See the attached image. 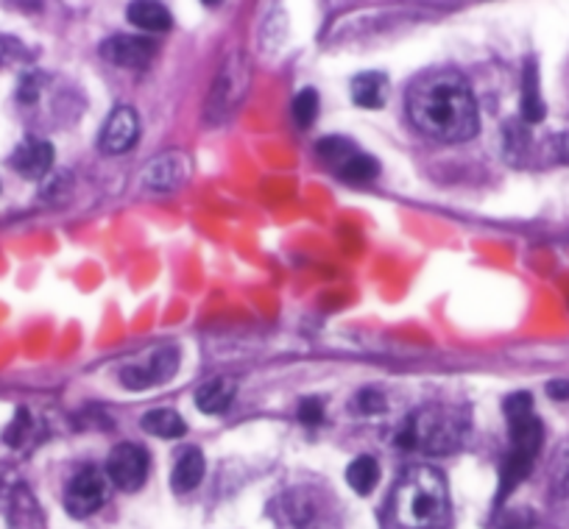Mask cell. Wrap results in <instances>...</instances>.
Segmentation results:
<instances>
[{
	"label": "cell",
	"mask_w": 569,
	"mask_h": 529,
	"mask_svg": "<svg viewBox=\"0 0 569 529\" xmlns=\"http://www.w3.org/2000/svg\"><path fill=\"white\" fill-rule=\"evenodd\" d=\"M142 432L149 435L162 438V441H173V438H182L187 432L182 415L176 410H168V407H160V410H149L140 421Z\"/></svg>",
	"instance_id": "d6986e66"
},
{
	"label": "cell",
	"mask_w": 569,
	"mask_h": 529,
	"mask_svg": "<svg viewBox=\"0 0 569 529\" xmlns=\"http://www.w3.org/2000/svg\"><path fill=\"white\" fill-rule=\"evenodd\" d=\"M107 476L115 488L129 490V494L140 490L142 483L149 479V454H146V449L137 446V443L115 446L107 460Z\"/></svg>",
	"instance_id": "ba28073f"
},
{
	"label": "cell",
	"mask_w": 569,
	"mask_h": 529,
	"mask_svg": "<svg viewBox=\"0 0 569 529\" xmlns=\"http://www.w3.org/2000/svg\"><path fill=\"white\" fill-rule=\"evenodd\" d=\"M107 479L109 476L95 468V465L78 471L65 490L67 512L73 518H87L101 510V505L107 501Z\"/></svg>",
	"instance_id": "52a82bcc"
},
{
	"label": "cell",
	"mask_w": 569,
	"mask_h": 529,
	"mask_svg": "<svg viewBox=\"0 0 569 529\" xmlns=\"http://www.w3.org/2000/svg\"><path fill=\"white\" fill-rule=\"evenodd\" d=\"M547 393H550V399H556V401H567L569 399V382H567V379H556V382L547 385Z\"/></svg>",
	"instance_id": "f546056e"
},
{
	"label": "cell",
	"mask_w": 569,
	"mask_h": 529,
	"mask_svg": "<svg viewBox=\"0 0 569 529\" xmlns=\"http://www.w3.org/2000/svg\"><path fill=\"white\" fill-rule=\"evenodd\" d=\"M386 93H388V82L383 73H361L352 82V98H355L357 106L363 109H379L386 104Z\"/></svg>",
	"instance_id": "ffe728a7"
},
{
	"label": "cell",
	"mask_w": 569,
	"mask_h": 529,
	"mask_svg": "<svg viewBox=\"0 0 569 529\" xmlns=\"http://www.w3.org/2000/svg\"><path fill=\"white\" fill-rule=\"evenodd\" d=\"M550 476L558 496L569 499V441H563L561 446L556 449V457H552V465H550Z\"/></svg>",
	"instance_id": "d4e9b609"
},
{
	"label": "cell",
	"mask_w": 569,
	"mask_h": 529,
	"mask_svg": "<svg viewBox=\"0 0 569 529\" xmlns=\"http://www.w3.org/2000/svg\"><path fill=\"white\" fill-rule=\"evenodd\" d=\"M408 115L421 134L439 142L472 140L481 126L472 87L455 71L416 78L408 89Z\"/></svg>",
	"instance_id": "6da1fadb"
},
{
	"label": "cell",
	"mask_w": 569,
	"mask_h": 529,
	"mask_svg": "<svg viewBox=\"0 0 569 529\" xmlns=\"http://www.w3.org/2000/svg\"><path fill=\"white\" fill-rule=\"evenodd\" d=\"M137 137H140V118L131 106H118L112 109V115L104 123L101 137H98V145H101L104 153H126L129 148H135Z\"/></svg>",
	"instance_id": "8fae6325"
},
{
	"label": "cell",
	"mask_w": 569,
	"mask_h": 529,
	"mask_svg": "<svg viewBox=\"0 0 569 529\" xmlns=\"http://www.w3.org/2000/svg\"><path fill=\"white\" fill-rule=\"evenodd\" d=\"M179 368V348L160 346L149 352L137 354L135 359L120 368V385L129 390H149L157 385H165L168 379L176 377Z\"/></svg>",
	"instance_id": "8992f818"
},
{
	"label": "cell",
	"mask_w": 569,
	"mask_h": 529,
	"mask_svg": "<svg viewBox=\"0 0 569 529\" xmlns=\"http://www.w3.org/2000/svg\"><path fill=\"white\" fill-rule=\"evenodd\" d=\"M246 84H249V62H246L244 53H235L224 62V67L215 76L213 87L207 95V123L221 126L235 115V109L240 106V98L246 93Z\"/></svg>",
	"instance_id": "5b68a950"
},
{
	"label": "cell",
	"mask_w": 569,
	"mask_h": 529,
	"mask_svg": "<svg viewBox=\"0 0 569 529\" xmlns=\"http://www.w3.org/2000/svg\"><path fill=\"white\" fill-rule=\"evenodd\" d=\"M346 483L355 490L357 496H368L379 483V465L377 460L368 457V454H361L357 460H352V465L346 468Z\"/></svg>",
	"instance_id": "44dd1931"
},
{
	"label": "cell",
	"mask_w": 569,
	"mask_h": 529,
	"mask_svg": "<svg viewBox=\"0 0 569 529\" xmlns=\"http://www.w3.org/2000/svg\"><path fill=\"white\" fill-rule=\"evenodd\" d=\"M299 421L308 423V427H319L324 421V401L321 399H304L299 404Z\"/></svg>",
	"instance_id": "83f0119b"
},
{
	"label": "cell",
	"mask_w": 569,
	"mask_h": 529,
	"mask_svg": "<svg viewBox=\"0 0 569 529\" xmlns=\"http://www.w3.org/2000/svg\"><path fill=\"white\" fill-rule=\"evenodd\" d=\"M9 529H42V512L25 485H18L9 499Z\"/></svg>",
	"instance_id": "e0dca14e"
},
{
	"label": "cell",
	"mask_w": 569,
	"mask_h": 529,
	"mask_svg": "<svg viewBox=\"0 0 569 529\" xmlns=\"http://www.w3.org/2000/svg\"><path fill=\"white\" fill-rule=\"evenodd\" d=\"M31 430H34V418H31V412L29 410H18L14 421L9 423L7 432H3V441H7L9 446L20 449L25 441H29Z\"/></svg>",
	"instance_id": "484cf974"
},
{
	"label": "cell",
	"mask_w": 569,
	"mask_h": 529,
	"mask_svg": "<svg viewBox=\"0 0 569 529\" xmlns=\"http://www.w3.org/2000/svg\"><path fill=\"white\" fill-rule=\"evenodd\" d=\"M190 176V159L182 151H168L151 159L142 171V187L154 193H173L182 187Z\"/></svg>",
	"instance_id": "30bf717a"
},
{
	"label": "cell",
	"mask_w": 569,
	"mask_h": 529,
	"mask_svg": "<svg viewBox=\"0 0 569 529\" xmlns=\"http://www.w3.org/2000/svg\"><path fill=\"white\" fill-rule=\"evenodd\" d=\"M101 56L118 67H129V71H142L149 67L157 56V42L151 36H109L101 45Z\"/></svg>",
	"instance_id": "9c48e42d"
},
{
	"label": "cell",
	"mask_w": 569,
	"mask_h": 529,
	"mask_svg": "<svg viewBox=\"0 0 569 529\" xmlns=\"http://www.w3.org/2000/svg\"><path fill=\"white\" fill-rule=\"evenodd\" d=\"M388 518L397 529H450V488L433 465H410L388 499Z\"/></svg>",
	"instance_id": "7a4b0ae2"
},
{
	"label": "cell",
	"mask_w": 569,
	"mask_h": 529,
	"mask_svg": "<svg viewBox=\"0 0 569 529\" xmlns=\"http://www.w3.org/2000/svg\"><path fill=\"white\" fill-rule=\"evenodd\" d=\"M545 115L547 109L539 93V67H536V62H528L525 76H522V118H525V123H541Z\"/></svg>",
	"instance_id": "ac0fdd59"
},
{
	"label": "cell",
	"mask_w": 569,
	"mask_h": 529,
	"mask_svg": "<svg viewBox=\"0 0 569 529\" xmlns=\"http://www.w3.org/2000/svg\"><path fill=\"white\" fill-rule=\"evenodd\" d=\"M279 529H341L332 496L315 485H297L273 501Z\"/></svg>",
	"instance_id": "277c9868"
},
{
	"label": "cell",
	"mask_w": 569,
	"mask_h": 529,
	"mask_svg": "<svg viewBox=\"0 0 569 529\" xmlns=\"http://www.w3.org/2000/svg\"><path fill=\"white\" fill-rule=\"evenodd\" d=\"M319 118V93L315 89H302V93L293 98V120H297L302 129L313 126V120Z\"/></svg>",
	"instance_id": "cb8c5ba5"
},
{
	"label": "cell",
	"mask_w": 569,
	"mask_h": 529,
	"mask_svg": "<svg viewBox=\"0 0 569 529\" xmlns=\"http://www.w3.org/2000/svg\"><path fill=\"white\" fill-rule=\"evenodd\" d=\"M9 53H12V42L3 40V36H0V62L9 60Z\"/></svg>",
	"instance_id": "4dcf8cb0"
},
{
	"label": "cell",
	"mask_w": 569,
	"mask_h": 529,
	"mask_svg": "<svg viewBox=\"0 0 569 529\" xmlns=\"http://www.w3.org/2000/svg\"><path fill=\"white\" fill-rule=\"evenodd\" d=\"M508 427H511V452L536 457L541 443H545V427H541L539 418H536L534 412H528V415L511 418Z\"/></svg>",
	"instance_id": "5bb4252c"
},
{
	"label": "cell",
	"mask_w": 569,
	"mask_h": 529,
	"mask_svg": "<svg viewBox=\"0 0 569 529\" xmlns=\"http://www.w3.org/2000/svg\"><path fill=\"white\" fill-rule=\"evenodd\" d=\"M126 14H129V23H135L140 31H149V34H165L173 25L171 12L162 3H154V0L129 3Z\"/></svg>",
	"instance_id": "2e32d148"
},
{
	"label": "cell",
	"mask_w": 569,
	"mask_h": 529,
	"mask_svg": "<svg viewBox=\"0 0 569 529\" xmlns=\"http://www.w3.org/2000/svg\"><path fill=\"white\" fill-rule=\"evenodd\" d=\"M315 151H319V156H321V162H324V165H330L332 171L339 173L341 168H344L346 162L355 156L357 145H355V142L344 140V137H324V140H319Z\"/></svg>",
	"instance_id": "7402d4cb"
},
{
	"label": "cell",
	"mask_w": 569,
	"mask_h": 529,
	"mask_svg": "<svg viewBox=\"0 0 569 529\" xmlns=\"http://www.w3.org/2000/svg\"><path fill=\"white\" fill-rule=\"evenodd\" d=\"M51 165H54V145L45 140H25L12 153V168L23 179L47 176Z\"/></svg>",
	"instance_id": "7c38bea8"
},
{
	"label": "cell",
	"mask_w": 569,
	"mask_h": 529,
	"mask_svg": "<svg viewBox=\"0 0 569 529\" xmlns=\"http://www.w3.org/2000/svg\"><path fill=\"white\" fill-rule=\"evenodd\" d=\"M235 393H237L235 379L215 377V379H210L207 385L198 388L196 404H198V410L207 412V415H221V412H226L232 407Z\"/></svg>",
	"instance_id": "9a60e30c"
},
{
	"label": "cell",
	"mask_w": 569,
	"mask_h": 529,
	"mask_svg": "<svg viewBox=\"0 0 569 529\" xmlns=\"http://www.w3.org/2000/svg\"><path fill=\"white\" fill-rule=\"evenodd\" d=\"M339 176L350 184H368L379 176V162L374 156H368V153L357 151L355 156L341 168Z\"/></svg>",
	"instance_id": "603a6c76"
},
{
	"label": "cell",
	"mask_w": 569,
	"mask_h": 529,
	"mask_svg": "<svg viewBox=\"0 0 569 529\" xmlns=\"http://www.w3.org/2000/svg\"><path fill=\"white\" fill-rule=\"evenodd\" d=\"M357 410L366 412V415L383 412V410H386V399H383V393H379V390L366 388V390H361V393H357Z\"/></svg>",
	"instance_id": "f1b7e54d"
},
{
	"label": "cell",
	"mask_w": 569,
	"mask_h": 529,
	"mask_svg": "<svg viewBox=\"0 0 569 529\" xmlns=\"http://www.w3.org/2000/svg\"><path fill=\"white\" fill-rule=\"evenodd\" d=\"M204 468H207V463H204L202 449H182L171 471V488L176 490V494H190V490L198 488V483L204 479Z\"/></svg>",
	"instance_id": "4fadbf2b"
},
{
	"label": "cell",
	"mask_w": 569,
	"mask_h": 529,
	"mask_svg": "<svg viewBox=\"0 0 569 529\" xmlns=\"http://www.w3.org/2000/svg\"><path fill=\"white\" fill-rule=\"evenodd\" d=\"M503 410H505V418H519V415H528V412H534V396L530 393H511L508 399L503 401Z\"/></svg>",
	"instance_id": "4316f807"
},
{
	"label": "cell",
	"mask_w": 569,
	"mask_h": 529,
	"mask_svg": "<svg viewBox=\"0 0 569 529\" xmlns=\"http://www.w3.org/2000/svg\"><path fill=\"white\" fill-rule=\"evenodd\" d=\"M469 430L466 412L450 404H427L416 410L405 423L397 443L421 454H450L461 449Z\"/></svg>",
	"instance_id": "3957f363"
}]
</instances>
